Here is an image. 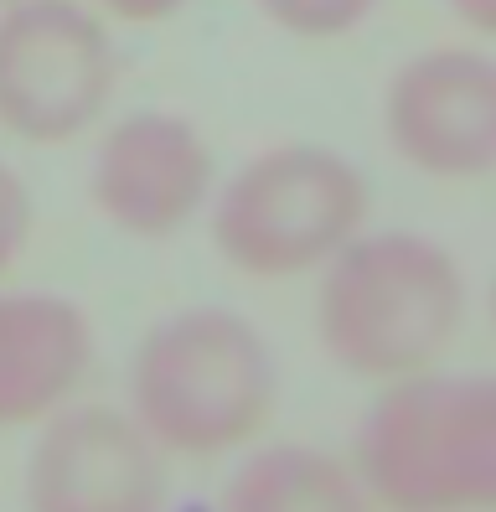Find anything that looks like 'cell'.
<instances>
[{"instance_id":"obj_1","label":"cell","mask_w":496,"mask_h":512,"mask_svg":"<svg viewBox=\"0 0 496 512\" xmlns=\"http://www.w3.org/2000/svg\"><path fill=\"white\" fill-rule=\"evenodd\" d=\"M465 316L460 264L419 233L352 238L316 300L321 342L347 373L403 378L450 347Z\"/></svg>"},{"instance_id":"obj_2","label":"cell","mask_w":496,"mask_h":512,"mask_svg":"<svg viewBox=\"0 0 496 512\" xmlns=\"http://www.w3.org/2000/svg\"><path fill=\"white\" fill-rule=\"evenodd\" d=\"M367 487L403 512L496 507V378H414L362 419Z\"/></svg>"},{"instance_id":"obj_3","label":"cell","mask_w":496,"mask_h":512,"mask_svg":"<svg viewBox=\"0 0 496 512\" xmlns=\"http://www.w3.org/2000/svg\"><path fill=\"white\" fill-rule=\"evenodd\" d=\"M274 399V368L259 331L233 311H181L135 357V414L176 450L238 445Z\"/></svg>"},{"instance_id":"obj_4","label":"cell","mask_w":496,"mask_h":512,"mask_svg":"<svg viewBox=\"0 0 496 512\" xmlns=\"http://www.w3.org/2000/svg\"><path fill=\"white\" fill-rule=\"evenodd\" d=\"M367 187L321 145H274L248 161L217 197L212 233L243 275H300L331 264L357 238Z\"/></svg>"},{"instance_id":"obj_5","label":"cell","mask_w":496,"mask_h":512,"mask_svg":"<svg viewBox=\"0 0 496 512\" xmlns=\"http://www.w3.org/2000/svg\"><path fill=\"white\" fill-rule=\"evenodd\" d=\"M119 52L83 0L0 6V125L21 140H73L104 114Z\"/></svg>"},{"instance_id":"obj_6","label":"cell","mask_w":496,"mask_h":512,"mask_svg":"<svg viewBox=\"0 0 496 512\" xmlns=\"http://www.w3.org/2000/svg\"><path fill=\"white\" fill-rule=\"evenodd\" d=\"M388 140L429 176L496 171V57L476 47H429L388 83Z\"/></svg>"},{"instance_id":"obj_7","label":"cell","mask_w":496,"mask_h":512,"mask_svg":"<svg viewBox=\"0 0 496 512\" xmlns=\"http://www.w3.org/2000/svg\"><path fill=\"white\" fill-rule=\"evenodd\" d=\"M212 156L202 135L176 114H130L104 135L93 156V197L124 233H176L207 202Z\"/></svg>"},{"instance_id":"obj_8","label":"cell","mask_w":496,"mask_h":512,"mask_svg":"<svg viewBox=\"0 0 496 512\" xmlns=\"http://www.w3.org/2000/svg\"><path fill=\"white\" fill-rule=\"evenodd\" d=\"M37 512H150L155 461L145 435L109 409L68 414L47 430L31 466Z\"/></svg>"},{"instance_id":"obj_9","label":"cell","mask_w":496,"mask_h":512,"mask_svg":"<svg viewBox=\"0 0 496 512\" xmlns=\"http://www.w3.org/2000/svg\"><path fill=\"white\" fill-rule=\"evenodd\" d=\"M88 321L57 295H0V425L68 399L88 368Z\"/></svg>"},{"instance_id":"obj_10","label":"cell","mask_w":496,"mask_h":512,"mask_svg":"<svg viewBox=\"0 0 496 512\" xmlns=\"http://www.w3.org/2000/svg\"><path fill=\"white\" fill-rule=\"evenodd\" d=\"M233 512H362L357 487L305 445L269 450L233 481Z\"/></svg>"},{"instance_id":"obj_11","label":"cell","mask_w":496,"mask_h":512,"mask_svg":"<svg viewBox=\"0 0 496 512\" xmlns=\"http://www.w3.org/2000/svg\"><path fill=\"white\" fill-rule=\"evenodd\" d=\"M290 37H347L378 11V0H254Z\"/></svg>"},{"instance_id":"obj_12","label":"cell","mask_w":496,"mask_h":512,"mask_svg":"<svg viewBox=\"0 0 496 512\" xmlns=\"http://www.w3.org/2000/svg\"><path fill=\"white\" fill-rule=\"evenodd\" d=\"M26 228H31L26 187L16 182V171H11V166H0V269H6V264L21 254Z\"/></svg>"},{"instance_id":"obj_13","label":"cell","mask_w":496,"mask_h":512,"mask_svg":"<svg viewBox=\"0 0 496 512\" xmlns=\"http://www.w3.org/2000/svg\"><path fill=\"white\" fill-rule=\"evenodd\" d=\"M186 0H93V11H104L124 26H155V21H171Z\"/></svg>"},{"instance_id":"obj_14","label":"cell","mask_w":496,"mask_h":512,"mask_svg":"<svg viewBox=\"0 0 496 512\" xmlns=\"http://www.w3.org/2000/svg\"><path fill=\"white\" fill-rule=\"evenodd\" d=\"M445 6H450L465 26H476V32L496 37V0H445Z\"/></svg>"},{"instance_id":"obj_15","label":"cell","mask_w":496,"mask_h":512,"mask_svg":"<svg viewBox=\"0 0 496 512\" xmlns=\"http://www.w3.org/2000/svg\"><path fill=\"white\" fill-rule=\"evenodd\" d=\"M491 326H496V285H491Z\"/></svg>"},{"instance_id":"obj_16","label":"cell","mask_w":496,"mask_h":512,"mask_svg":"<svg viewBox=\"0 0 496 512\" xmlns=\"http://www.w3.org/2000/svg\"><path fill=\"white\" fill-rule=\"evenodd\" d=\"M0 6H16V0H0Z\"/></svg>"}]
</instances>
